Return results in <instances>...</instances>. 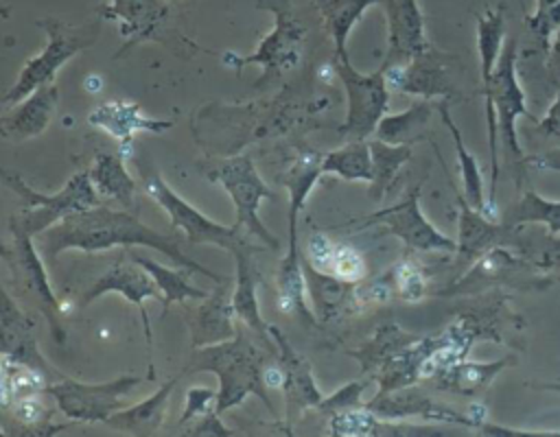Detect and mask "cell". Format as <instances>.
I'll list each match as a JSON object with an SVG mask.
<instances>
[{
  "instance_id": "6da1fadb",
  "label": "cell",
  "mask_w": 560,
  "mask_h": 437,
  "mask_svg": "<svg viewBox=\"0 0 560 437\" xmlns=\"http://www.w3.org/2000/svg\"><path fill=\"white\" fill-rule=\"evenodd\" d=\"M149 247L164 253L177 267L190 269L192 273H201L212 282H225L223 275L210 271L195 258H190L173 236H166L149 225H144L138 216L120 210H112L105 205H96L77 214L66 216L57 225L44 232L39 251L46 260L55 262L57 256L66 249H79L85 253L107 251L112 247Z\"/></svg>"
},
{
  "instance_id": "7a4b0ae2",
  "label": "cell",
  "mask_w": 560,
  "mask_h": 437,
  "mask_svg": "<svg viewBox=\"0 0 560 437\" xmlns=\"http://www.w3.org/2000/svg\"><path fill=\"white\" fill-rule=\"evenodd\" d=\"M262 352L252 339L236 328L230 341L195 347L192 358L184 371L199 374L212 371L219 380L217 389V413L223 415L228 409L238 406L247 395H258L271 411V400L267 395V385L262 380Z\"/></svg>"
},
{
  "instance_id": "3957f363",
  "label": "cell",
  "mask_w": 560,
  "mask_h": 437,
  "mask_svg": "<svg viewBox=\"0 0 560 437\" xmlns=\"http://www.w3.org/2000/svg\"><path fill=\"white\" fill-rule=\"evenodd\" d=\"M2 179L4 186L13 190L15 197L22 201V210L11 216V229H20L31 236L44 234L70 214L101 205V194L92 184L90 170L74 173L55 194L33 190L20 175L2 173Z\"/></svg>"
},
{
  "instance_id": "277c9868",
  "label": "cell",
  "mask_w": 560,
  "mask_h": 437,
  "mask_svg": "<svg viewBox=\"0 0 560 437\" xmlns=\"http://www.w3.org/2000/svg\"><path fill=\"white\" fill-rule=\"evenodd\" d=\"M98 24H101V17L96 22H88V24H79V26H72L57 17L39 20L37 26L46 33V44L37 55L26 59L13 87L7 92L2 103L15 105L22 98H26L28 94H33L37 87L52 83L55 74L59 72V68L66 61H70L77 52L90 48L96 42L98 31H101Z\"/></svg>"
},
{
  "instance_id": "5b68a950",
  "label": "cell",
  "mask_w": 560,
  "mask_h": 437,
  "mask_svg": "<svg viewBox=\"0 0 560 437\" xmlns=\"http://www.w3.org/2000/svg\"><path fill=\"white\" fill-rule=\"evenodd\" d=\"M258 4L273 13L271 33L258 42L252 55L225 52L223 63L236 72H241L245 66H260L262 74L256 87H267L271 81H278L300 63L306 28L293 15L289 0H258Z\"/></svg>"
},
{
  "instance_id": "8992f818",
  "label": "cell",
  "mask_w": 560,
  "mask_h": 437,
  "mask_svg": "<svg viewBox=\"0 0 560 437\" xmlns=\"http://www.w3.org/2000/svg\"><path fill=\"white\" fill-rule=\"evenodd\" d=\"M330 66L337 72L348 101L346 120L339 125L337 133L346 140H365L376 131L389 107V87L383 68L370 74L359 72L348 55H332Z\"/></svg>"
},
{
  "instance_id": "52a82bcc",
  "label": "cell",
  "mask_w": 560,
  "mask_h": 437,
  "mask_svg": "<svg viewBox=\"0 0 560 437\" xmlns=\"http://www.w3.org/2000/svg\"><path fill=\"white\" fill-rule=\"evenodd\" d=\"M208 179L217 181L228 197L234 203L236 221L234 227H238L243 234L260 238L269 249H278V238L265 227L262 218L258 216L262 201H273V190L262 181L258 175L254 162L247 155H236L230 160L219 162L212 170H208Z\"/></svg>"
},
{
  "instance_id": "ba28073f",
  "label": "cell",
  "mask_w": 560,
  "mask_h": 437,
  "mask_svg": "<svg viewBox=\"0 0 560 437\" xmlns=\"http://www.w3.org/2000/svg\"><path fill=\"white\" fill-rule=\"evenodd\" d=\"M420 194L422 186H411L400 201L394 205L381 208L372 214L359 216L354 221L343 223L341 227L365 229L372 225L385 227L392 236L400 238L402 245L411 251H438V253H455L457 240L440 232L420 210Z\"/></svg>"
},
{
  "instance_id": "9c48e42d",
  "label": "cell",
  "mask_w": 560,
  "mask_h": 437,
  "mask_svg": "<svg viewBox=\"0 0 560 437\" xmlns=\"http://www.w3.org/2000/svg\"><path fill=\"white\" fill-rule=\"evenodd\" d=\"M142 376L125 374L105 382H81L59 378L46 385V393L57 402L59 411L74 422H107L116 411L125 409L127 395L142 385Z\"/></svg>"
},
{
  "instance_id": "30bf717a",
  "label": "cell",
  "mask_w": 560,
  "mask_h": 437,
  "mask_svg": "<svg viewBox=\"0 0 560 437\" xmlns=\"http://www.w3.org/2000/svg\"><path fill=\"white\" fill-rule=\"evenodd\" d=\"M551 282L553 275L540 273L512 245H497L490 251H486L472 267H468L466 273L459 275L442 295L468 293L497 284H512L521 288H547Z\"/></svg>"
},
{
  "instance_id": "8fae6325",
  "label": "cell",
  "mask_w": 560,
  "mask_h": 437,
  "mask_svg": "<svg viewBox=\"0 0 560 437\" xmlns=\"http://www.w3.org/2000/svg\"><path fill=\"white\" fill-rule=\"evenodd\" d=\"M433 149H435V155H438V162L442 164L444 168V175L453 188V194H455V201H457V249H455V264L459 271L472 267L486 251H490L492 247L497 245H512L516 243V234H518V227H510L505 225L503 221H494V218H488L481 210L472 208L468 203V199L464 197V192L455 186L444 160H442V153L438 151L435 142H431Z\"/></svg>"
},
{
  "instance_id": "7c38bea8",
  "label": "cell",
  "mask_w": 560,
  "mask_h": 437,
  "mask_svg": "<svg viewBox=\"0 0 560 437\" xmlns=\"http://www.w3.org/2000/svg\"><path fill=\"white\" fill-rule=\"evenodd\" d=\"M11 234H13L11 245L2 247V258L11 267L15 280L22 284L24 293L37 304V308L42 310V315L50 323V332H52L55 341L63 343L66 341V330L59 321L61 304H59V299L52 293V286L48 282L44 258L35 249V245L31 240V234L20 232V229H11Z\"/></svg>"
},
{
  "instance_id": "4fadbf2b",
  "label": "cell",
  "mask_w": 560,
  "mask_h": 437,
  "mask_svg": "<svg viewBox=\"0 0 560 437\" xmlns=\"http://www.w3.org/2000/svg\"><path fill=\"white\" fill-rule=\"evenodd\" d=\"M147 194L168 214L173 227L182 229L192 245H217L221 249H238L243 232L234 225H221L182 199L160 175H151L144 184Z\"/></svg>"
},
{
  "instance_id": "5bb4252c",
  "label": "cell",
  "mask_w": 560,
  "mask_h": 437,
  "mask_svg": "<svg viewBox=\"0 0 560 437\" xmlns=\"http://www.w3.org/2000/svg\"><path fill=\"white\" fill-rule=\"evenodd\" d=\"M269 336L278 345V365L282 367V374H284V382H282L284 409H287L284 426H287V433H291L289 428L295 424V420L306 409H317L326 395L315 382V374L308 358L289 343L284 332L276 326H269Z\"/></svg>"
},
{
  "instance_id": "9a60e30c",
  "label": "cell",
  "mask_w": 560,
  "mask_h": 437,
  "mask_svg": "<svg viewBox=\"0 0 560 437\" xmlns=\"http://www.w3.org/2000/svg\"><path fill=\"white\" fill-rule=\"evenodd\" d=\"M0 347L2 361L11 365L31 367L48 378V382L59 380L61 374L44 358L37 347L35 339V321L26 317L15 302L11 299L9 291L2 288V308H0Z\"/></svg>"
},
{
  "instance_id": "2e32d148",
  "label": "cell",
  "mask_w": 560,
  "mask_h": 437,
  "mask_svg": "<svg viewBox=\"0 0 560 437\" xmlns=\"http://www.w3.org/2000/svg\"><path fill=\"white\" fill-rule=\"evenodd\" d=\"M365 409L374 411L376 415L385 420H411L420 417L427 422H440V424H457L466 428H475V422L466 411H459L451 404H444L435 398H431L424 389L409 385L400 387L385 395H374L365 402Z\"/></svg>"
},
{
  "instance_id": "e0dca14e",
  "label": "cell",
  "mask_w": 560,
  "mask_h": 437,
  "mask_svg": "<svg viewBox=\"0 0 560 437\" xmlns=\"http://www.w3.org/2000/svg\"><path fill=\"white\" fill-rule=\"evenodd\" d=\"M383 74L389 92H402L427 101H451L457 96L446 66L438 59L433 48L411 61L385 66Z\"/></svg>"
},
{
  "instance_id": "ac0fdd59",
  "label": "cell",
  "mask_w": 560,
  "mask_h": 437,
  "mask_svg": "<svg viewBox=\"0 0 560 437\" xmlns=\"http://www.w3.org/2000/svg\"><path fill=\"white\" fill-rule=\"evenodd\" d=\"M387 20V52L383 68L405 63L431 50L424 31V15L418 0H378Z\"/></svg>"
},
{
  "instance_id": "d6986e66",
  "label": "cell",
  "mask_w": 560,
  "mask_h": 437,
  "mask_svg": "<svg viewBox=\"0 0 560 437\" xmlns=\"http://www.w3.org/2000/svg\"><path fill=\"white\" fill-rule=\"evenodd\" d=\"M107 293H118L129 304L140 308L147 343L151 345V326H149V315H147L144 302L162 297V291H160L158 282L153 280V275L144 267H140L133 258H129V262H116L85 291L81 304H92L94 299H98Z\"/></svg>"
},
{
  "instance_id": "ffe728a7",
  "label": "cell",
  "mask_w": 560,
  "mask_h": 437,
  "mask_svg": "<svg viewBox=\"0 0 560 437\" xmlns=\"http://www.w3.org/2000/svg\"><path fill=\"white\" fill-rule=\"evenodd\" d=\"M168 13L164 0H112L107 7L98 9L101 20H112L118 24V35L127 42L125 50L151 39Z\"/></svg>"
},
{
  "instance_id": "44dd1931",
  "label": "cell",
  "mask_w": 560,
  "mask_h": 437,
  "mask_svg": "<svg viewBox=\"0 0 560 437\" xmlns=\"http://www.w3.org/2000/svg\"><path fill=\"white\" fill-rule=\"evenodd\" d=\"M57 101H59V90L55 81L37 87L33 94L15 103V107L7 116H2L0 120L2 135L11 138L13 142H22L39 135L52 120Z\"/></svg>"
},
{
  "instance_id": "7402d4cb",
  "label": "cell",
  "mask_w": 560,
  "mask_h": 437,
  "mask_svg": "<svg viewBox=\"0 0 560 437\" xmlns=\"http://www.w3.org/2000/svg\"><path fill=\"white\" fill-rule=\"evenodd\" d=\"M324 153L315 149H302L278 175V181L289 192V247H298V214L304 210V201L315 188L322 173Z\"/></svg>"
},
{
  "instance_id": "603a6c76",
  "label": "cell",
  "mask_w": 560,
  "mask_h": 437,
  "mask_svg": "<svg viewBox=\"0 0 560 437\" xmlns=\"http://www.w3.org/2000/svg\"><path fill=\"white\" fill-rule=\"evenodd\" d=\"M88 122L96 129H103L107 135L122 140H133L136 133L149 131V133H164L175 122L173 120H160L149 118L136 103L129 101H107L98 105L90 116Z\"/></svg>"
},
{
  "instance_id": "cb8c5ba5",
  "label": "cell",
  "mask_w": 560,
  "mask_h": 437,
  "mask_svg": "<svg viewBox=\"0 0 560 437\" xmlns=\"http://www.w3.org/2000/svg\"><path fill=\"white\" fill-rule=\"evenodd\" d=\"M225 282L217 286V291L208 297L206 302L195 310L192 323H190V336H192V347H203V345H214L230 341L236 334L234 326V308H232V297L228 299L225 293Z\"/></svg>"
},
{
  "instance_id": "d4e9b609",
  "label": "cell",
  "mask_w": 560,
  "mask_h": 437,
  "mask_svg": "<svg viewBox=\"0 0 560 437\" xmlns=\"http://www.w3.org/2000/svg\"><path fill=\"white\" fill-rule=\"evenodd\" d=\"M182 374L168 378L158 391H153L149 398H144L142 402L133 404V406H125L120 411H116L105 424L127 433V435H153L158 433V428L164 422L166 415V402L175 389V385L179 382Z\"/></svg>"
},
{
  "instance_id": "484cf974",
  "label": "cell",
  "mask_w": 560,
  "mask_h": 437,
  "mask_svg": "<svg viewBox=\"0 0 560 437\" xmlns=\"http://www.w3.org/2000/svg\"><path fill=\"white\" fill-rule=\"evenodd\" d=\"M512 363H514L512 356H505L499 361H488V363L464 358V361L451 365L448 369L435 374L433 378H429V382L442 391H453L459 395H477V393L486 391L492 385V380Z\"/></svg>"
},
{
  "instance_id": "4316f807",
  "label": "cell",
  "mask_w": 560,
  "mask_h": 437,
  "mask_svg": "<svg viewBox=\"0 0 560 437\" xmlns=\"http://www.w3.org/2000/svg\"><path fill=\"white\" fill-rule=\"evenodd\" d=\"M234 260H236V280H234V288H232V308L236 319L252 328L254 332L267 336L269 334V323L262 319L260 308H258V295H256V269L252 262V256L247 253L245 243L232 251Z\"/></svg>"
},
{
  "instance_id": "83f0119b",
  "label": "cell",
  "mask_w": 560,
  "mask_h": 437,
  "mask_svg": "<svg viewBox=\"0 0 560 437\" xmlns=\"http://www.w3.org/2000/svg\"><path fill=\"white\" fill-rule=\"evenodd\" d=\"M90 177L101 197L112 199L125 208L136 205L138 184L129 175L125 157L120 153H96L90 166Z\"/></svg>"
},
{
  "instance_id": "f1b7e54d",
  "label": "cell",
  "mask_w": 560,
  "mask_h": 437,
  "mask_svg": "<svg viewBox=\"0 0 560 437\" xmlns=\"http://www.w3.org/2000/svg\"><path fill=\"white\" fill-rule=\"evenodd\" d=\"M433 109H438V103L433 105L431 101L420 98V101L411 103L400 114H392V116L385 114L381 118L374 135L389 144H409L411 146L413 142L424 138V131H427Z\"/></svg>"
},
{
  "instance_id": "f546056e",
  "label": "cell",
  "mask_w": 560,
  "mask_h": 437,
  "mask_svg": "<svg viewBox=\"0 0 560 437\" xmlns=\"http://www.w3.org/2000/svg\"><path fill=\"white\" fill-rule=\"evenodd\" d=\"M438 111L442 122L446 125V129L451 131L453 144H455V153H457V166H459V179H462V192L468 199V203L481 212H486V203L488 197L483 192V177H481V168L477 157L466 149L464 138L459 127L453 122L451 114H448V101H440L438 103Z\"/></svg>"
},
{
  "instance_id": "4dcf8cb0",
  "label": "cell",
  "mask_w": 560,
  "mask_h": 437,
  "mask_svg": "<svg viewBox=\"0 0 560 437\" xmlns=\"http://www.w3.org/2000/svg\"><path fill=\"white\" fill-rule=\"evenodd\" d=\"M501 221L510 227L542 225L549 234H560V199H547L534 190H527L503 212Z\"/></svg>"
},
{
  "instance_id": "1f68e13d",
  "label": "cell",
  "mask_w": 560,
  "mask_h": 437,
  "mask_svg": "<svg viewBox=\"0 0 560 437\" xmlns=\"http://www.w3.org/2000/svg\"><path fill=\"white\" fill-rule=\"evenodd\" d=\"M416 339H418L416 334L400 330L396 323H385L374 332V336L365 345H361L359 350H352L350 354L359 361L361 376L372 378L385 361H389L396 352H400Z\"/></svg>"
},
{
  "instance_id": "d6a6232c",
  "label": "cell",
  "mask_w": 560,
  "mask_h": 437,
  "mask_svg": "<svg viewBox=\"0 0 560 437\" xmlns=\"http://www.w3.org/2000/svg\"><path fill=\"white\" fill-rule=\"evenodd\" d=\"M324 26L335 44V55H348V35L368 7L378 4V0H315Z\"/></svg>"
},
{
  "instance_id": "836d02e7",
  "label": "cell",
  "mask_w": 560,
  "mask_h": 437,
  "mask_svg": "<svg viewBox=\"0 0 560 437\" xmlns=\"http://www.w3.org/2000/svg\"><path fill=\"white\" fill-rule=\"evenodd\" d=\"M322 173L346 181L372 179V153L368 140H348L341 149L328 151L322 157Z\"/></svg>"
},
{
  "instance_id": "e575fe53",
  "label": "cell",
  "mask_w": 560,
  "mask_h": 437,
  "mask_svg": "<svg viewBox=\"0 0 560 437\" xmlns=\"http://www.w3.org/2000/svg\"><path fill=\"white\" fill-rule=\"evenodd\" d=\"M129 258H133L140 267H144L153 275V280L158 282V286L162 291L164 312L168 310L171 304H184L186 299H206L208 297L206 291H201L199 286L188 282L186 273H192L190 269H184V267H182V271L179 269H168V267H164V264H160L151 258L136 256V253H131Z\"/></svg>"
},
{
  "instance_id": "d590c367",
  "label": "cell",
  "mask_w": 560,
  "mask_h": 437,
  "mask_svg": "<svg viewBox=\"0 0 560 437\" xmlns=\"http://www.w3.org/2000/svg\"><path fill=\"white\" fill-rule=\"evenodd\" d=\"M372 153V179H370V197L381 201L389 190L396 173L411 157L409 144H389L378 138L368 140Z\"/></svg>"
},
{
  "instance_id": "8d00e7d4",
  "label": "cell",
  "mask_w": 560,
  "mask_h": 437,
  "mask_svg": "<svg viewBox=\"0 0 560 437\" xmlns=\"http://www.w3.org/2000/svg\"><path fill=\"white\" fill-rule=\"evenodd\" d=\"M304 275H306V286L311 288V297L315 304V310L319 319H330L343 302L350 297V286L348 282L339 280L332 273H322L313 269L308 262H304Z\"/></svg>"
},
{
  "instance_id": "74e56055",
  "label": "cell",
  "mask_w": 560,
  "mask_h": 437,
  "mask_svg": "<svg viewBox=\"0 0 560 437\" xmlns=\"http://www.w3.org/2000/svg\"><path fill=\"white\" fill-rule=\"evenodd\" d=\"M521 229V227H518ZM514 249L521 251L540 273L560 275V236L549 234L545 227L540 234H516Z\"/></svg>"
},
{
  "instance_id": "f35d334b",
  "label": "cell",
  "mask_w": 560,
  "mask_h": 437,
  "mask_svg": "<svg viewBox=\"0 0 560 437\" xmlns=\"http://www.w3.org/2000/svg\"><path fill=\"white\" fill-rule=\"evenodd\" d=\"M385 275L402 302L413 304L427 295V273L413 258H402Z\"/></svg>"
},
{
  "instance_id": "ab89813d",
  "label": "cell",
  "mask_w": 560,
  "mask_h": 437,
  "mask_svg": "<svg viewBox=\"0 0 560 437\" xmlns=\"http://www.w3.org/2000/svg\"><path fill=\"white\" fill-rule=\"evenodd\" d=\"M525 24L540 48L547 50L551 37L560 28V0H536L534 13L525 17Z\"/></svg>"
},
{
  "instance_id": "60d3db41",
  "label": "cell",
  "mask_w": 560,
  "mask_h": 437,
  "mask_svg": "<svg viewBox=\"0 0 560 437\" xmlns=\"http://www.w3.org/2000/svg\"><path fill=\"white\" fill-rule=\"evenodd\" d=\"M370 385V378H359V380H352L343 387H339L335 393L326 395L322 400V404L317 406L319 413L324 415H332V413H339V411H348V409H359V406H365V402L361 400L365 387Z\"/></svg>"
},
{
  "instance_id": "b9f144b4",
  "label": "cell",
  "mask_w": 560,
  "mask_h": 437,
  "mask_svg": "<svg viewBox=\"0 0 560 437\" xmlns=\"http://www.w3.org/2000/svg\"><path fill=\"white\" fill-rule=\"evenodd\" d=\"M332 275H337L339 280H343L348 284L361 282L368 275V262H365L363 253L346 243L337 245L335 260H332Z\"/></svg>"
},
{
  "instance_id": "7bdbcfd3",
  "label": "cell",
  "mask_w": 560,
  "mask_h": 437,
  "mask_svg": "<svg viewBox=\"0 0 560 437\" xmlns=\"http://www.w3.org/2000/svg\"><path fill=\"white\" fill-rule=\"evenodd\" d=\"M335 251H337V245L326 234L315 232L308 236V243H306V262L322 273H332Z\"/></svg>"
},
{
  "instance_id": "ee69618b",
  "label": "cell",
  "mask_w": 560,
  "mask_h": 437,
  "mask_svg": "<svg viewBox=\"0 0 560 437\" xmlns=\"http://www.w3.org/2000/svg\"><path fill=\"white\" fill-rule=\"evenodd\" d=\"M217 404V391L210 387H190L186 391V402H184V413L179 417V426H186L192 420H199L201 415L210 413Z\"/></svg>"
},
{
  "instance_id": "f6af8a7d",
  "label": "cell",
  "mask_w": 560,
  "mask_h": 437,
  "mask_svg": "<svg viewBox=\"0 0 560 437\" xmlns=\"http://www.w3.org/2000/svg\"><path fill=\"white\" fill-rule=\"evenodd\" d=\"M13 415H15L18 422H22L28 428H50V424H46L50 411L39 400H35L33 395L18 398Z\"/></svg>"
},
{
  "instance_id": "bcb514c9",
  "label": "cell",
  "mask_w": 560,
  "mask_h": 437,
  "mask_svg": "<svg viewBox=\"0 0 560 437\" xmlns=\"http://www.w3.org/2000/svg\"><path fill=\"white\" fill-rule=\"evenodd\" d=\"M479 435H490V437H556L560 430H525V428H512V426H501L492 422H483L477 428Z\"/></svg>"
},
{
  "instance_id": "7dc6e473",
  "label": "cell",
  "mask_w": 560,
  "mask_h": 437,
  "mask_svg": "<svg viewBox=\"0 0 560 437\" xmlns=\"http://www.w3.org/2000/svg\"><path fill=\"white\" fill-rule=\"evenodd\" d=\"M536 131L540 135L560 138V90H558L553 103L547 107L545 116L540 120H536Z\"/></svg>"
},
{
  "instance_id": "c3c4849f",
  "label": "cell",
  "mask_w": 560,
  "mask_h": 437,
  "mask_svg": "<svg viewBox=\"0 0 560 437\" xmlns=\"http://www.w3.org/2000/svg\"><path fill=\"white\" fill-rule=\"evenodd\" d=\"M190 433H192V435H221V437H223V435H232V430L221 424L217 409H212L210 413L201 415V417L197 420V424L192 426Z\"/></svg>"
},
{
  "instance_id": "681fc988",
  "label": "cell",
  "mask_w": 560,
  "mask_h": 437,
  "mask_svg": "<svg viewBox=\"0 0 560 437\" xmlns=\"http://www.w3.org/2000/svg\"><path fill=\"white\" fill-rule=\"evenodd\" d=\"M525 164H529L538 170L560 173V149H551V151H542L538 155H529V157H525Z\"/></svg>"
},
{
  "instance_id": "f907efd6",
  "label": "cell",
  "mask_w": 560,
  "mask_h": 437,
  "mask_svg": "<svg viewBox=\"0 0 560 437\" xmlns=\"http://www.w3.org/2000/svg\"><path fill=\"white\" fill-rule=\"evenodd\" d=\"M547 70L549 76L553 79V85L560 90V28L556 31L547 48Z\"/></svg>"
},
{
  "instance_id": "816d5d0a",
  "label": "cell",
  "mask_w": 560,
  "mask_h": 437,
  "mask_svg": "<svg viewBox=\"0 0 560 437\" xmlns=\"http://www.w3.org/2000/svg\"><path fill=\"white\" fill-rule=\"evenodd\" d=\"M262 380H265L267 389H280V387H282V382H284L282 367H280V365H273V367L262 369Z\"/></svg>"
},
{
  "instance_id": "f5cc1de1",
  "label": "cell",
  "mask_w": 560,
  "mask_h": 437,
  "mask_svg": "<svg viewBox=\"0 0 560 437\" xmlns=\"http://www.w3.org/2000/svg\"><path fill=\"white\" fill-rule=\"evenodd\" d=\"M85 90L88 92H98L101 90V85H103V81H101V76H96V74H92V76H85Z\"/></svg>"
},
{
  "instance_id": "db71d44e",
  "label": "cell",
  "mask_w": 560,
  "mask_h": 437,
  "mask_svg": "<svg viewBox=\"0 0 560 437\" xmlns=\"http://www.w3.org/2000/svg\"><path fill=\"white\" fill-rule=\"evenodd\" d=\"M540 389H545V391H556V393H560V380H553V382H545V385H540Z\"/></svg>"
},
{
  "instance_id": "11a10c76",
  "label": "cell",
  "mask_w": 560,
  "mask_h": 437,
  "mask_svg": "<svg viewBox=\"0 0 560 437\" xmlns=\"http://www.w3.org/2000/svg\"><path fill=\"white\" fill-rule=\"evenodd\" d=\"M518 4H521V7H525V2H523V0H518Z\"/></svg>"
}]
</instances>
